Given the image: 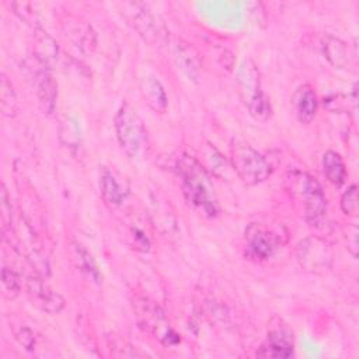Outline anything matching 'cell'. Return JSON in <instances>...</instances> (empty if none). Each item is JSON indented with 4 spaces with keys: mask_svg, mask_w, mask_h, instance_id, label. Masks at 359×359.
<instances>
[{
    "mask_svg": "<svg viewBox=\"0 0 359 359\" xmlns=\"http://www.w3.org/2000/svg\"><path fill=\"white\" fill-rule=\"evenodd\" d=\"M174 170L181 178L182 194L188 205L205 217H216L220 210L219 201L202 163L188 154H180L175 158Z\"/></svg>",
    "mask_w": 359,
    "mask_h": 359,
    "instance_id": "6da1fadb",
    "label": "cell"
},
{
    "mask_svg": "<svg viewBox=\"0 0 359 359\" xmlns=\"http://www.w3.org/2000/svg\"><path fill=\"white\" fill-rule=\"evenodd\" d=\"M116 139L121 149L132 160H143L150 150L147 129L136 109L123 102L114 118Z\"/></svg>",
    "mask_w": 359,
    "mask_h": 359,
    "instance_id": "7a4b0ae2",
    "label": "cell"
},
{
    "mask_svg": "<svg viewBox=\"0 0 359 359\" xmlns=\"http://www.w3.org/2000/svg\"><path fill=\"white\" fill-rule=\"evenodd\" d=\"M237 93L243 104L257 121L265 122L271 116L269 98L262 91L261 74L252 59L245 57L236 76Z\"/></svg>",
    "mask_w": 359,
    "mask_h": 359,
    "instance_id": "3957f363",
    "label": "cell"
},
{
    "mask_svg": "<svg viewBox=\"0 0 359 359\" xmlns=\"http://www.w3.org/2000/svg\"><path fill=\"white\" fill-rule=\"evenodd\" d=\"M230 163L237 177L245 185L261 184L266 181L272 174L271 163L244 140H231Z\"/></svg>",
    "mask_w": 359,
    "mask_h": 359,
    "instance_id": "277c9868",
    "label": "cell"
},
{
    "mask_svg": "<svg viewBox=\"0 0 359 359\" xmlns=\"http://www.w3.org/2000/svg\"><path fill=\"white\" fill-rule=\"evenodd\" d=\"M292 196L303 205L309 223H317L324 217L327 201L318 181L304 171H293L286 177Z\"/></svg>",
    "mask_w": 359,
    "mask_h": 359,
    "instance_id": "5b68a950",
    "label": "cell"
},
{
    "mask_svg": "<svg viewBox=\"0 0 359 359\" xmlns=\"http://www.w3.org/2000/svg\"><path fill=\"white\" fill-rule=\"evenodd\" d=\"M132 306L137 324L142 330L153 335L165 346L180 342V335L174 331L165 313L157 303L146 297H135Z\"/></svg>",
    "mask_w": 359,
    "mask_h": 359,
    "instance_id": "8992f818",
    "label": "cell"
},
{
    "mask_svg": "<svg viewBox=\"0 0 359 359\" xmlns=\"http://www.w3.org/2000/svg\"><path fill=\"white\" fill-rule=\"evenodd\" d=\"M296 259L304 271L324 273L332 268L334 252L328 241L317 236H309L297 244Z\"/></svg>",
    "mask_w": 359,
    "mask_h": 359,
    "instance_id": "52a82bcc",
    "label": "cell"
},
{
    "mask_svg": "<svg viewBox=\"0 0 359 359\" xmlns=\"http://www.w3.org/2000/svg\"><path fill=\"white\" fill-rule=\"evenodd\" d=\"M123 13L144 42L151 46H160L167 42V29L144 6L139 3H125Z\"/></svg>",
    "mask_w": 359,
    "mask_h": 359,
    "instance_id": "ba28073f",
    "label": "cell"
},
{
    "mask_svg": "<svg viewBox=\"0 0 359 359\" xmlns=\"http://www.w3.org/2000/svg\"><path fill=\"white\" fill-rule=\"evenodd\" d=\"M24 290L34 307L48 314H57L65 307V299L39 276H28L24 280Z\"/></svg>",
    "mask_w": 359,
    "mask_h": 359,
    "instance_id": "9c48e42d",
    "label": "cell"
},
{
    "mask_svg": "<svg viewBox=\"0 0 359 359\" xmlns=\"http://www.w3.org/2000/svg\"><path fill=\"white\" fill-rule=\"evenodd\" d=\"M247 257L250 259H255V261H264L268 259L269 257L273 255V252L278 248L279 240L278 237L259 227V226H251L247 230Z\"/></svg>",
    "mask_w": 359,
    "mask_h": 359,
    "instance_id": "30bf717a",
    "label": "cell"
},
{
    "mask_svg": "<svg viewBox=\"0 0 359 359\" xmlns=\"http://www.w3.org/2000/svg\"><path fill=\"white\" fill-rule=\"evenodd\" d=\"M65 35L83 52L91 53L97 46V35L87 21L76 17H67L62 21Z\"/></svg>",
    "mask_w": 359,
    "mask_h": 359,
    "instance_id": "8fae6325",
    "label": "cell"
},
{
    "mask_svg": "<svg viewBox=\"0 0 359 359\" xmlns=\"http://www.w3.org/2000/svg\"><path fill=\"white\" fill-rule=\"evenodd\" d=\"M34 87L41 111L46 115L53 114L57 100V84L48 69L38 70L34 74Z\"/></svg>",
    "mask_w": 359,
    "mask_h": 359,
    "instance_id": "7c38bea8",
    "label": "cell"
},
{
    "mask_svg": "<svg viewBox=\"0 0 359 359\" xmlns=\"http://www.w3.org/2000/svg\"><path fill=\"white\" fill-rule=\"evenodd\" d=\"M32 52L43 69H52L59 57L57 42L41 27L34 28Z\"/></svg>",
    "mask_w": 359,
    "mask_h": 359,
    "instance_id": "4fadbf2b",
    "label": "cell"
},
{
    "mask_svg": "<svg viewBox=\"0 0 359 359\" xmlns=\"http://www.w3.org/2000/svg\"><path fill=\"white\" fill-rule=\"evenodd\" d=\"M292 105L297 119L302 123H310L314 119L318 107V100L314 88L310 84L299 86L292 97Z\"/></svg>",
    "mask_w": 359,
    "mask_h": 359,
    "instance_id": "5bb4252c",
    "label": "cell"
},
{
    "mask_svg": "<svg viewBox=\"0 0 359 359\" xmlns=\"http://www.w3.org/2000/svg\"><path fill=\"white\" fill-rule=\"evenodd\" d=\"M139 91H140L143 101L149 105L150 109H153L157 114L165 112L167 105H168L167 94H165L163 84L160 83V80L156 76L147 74L143 79H140Z\"/></svg>",
    "mask_w": 359,
    "mask_h": 359,
    "instance_id": "9a60e30c",
    "label": "cell"
},
{
    "mask_svg": "<svg viewBox=\"0 0 359 359\" xmlns=\"http://www.w3.org/2000/svg\"><path fill=\"white\" fill-rule=\"evenodd\" d=\"M174 59L180 69L191 80H198L202 69V59L199 52L192 45H189L187 41L178 39L174 45Z\"/></svg>",
    "mask_w": 359,
    "mask_h": 359,
    "instance_id": "2e32d148",
    "label": "cell"
},
{
    "mask_svg": "<svg viewBox=\"0 0 359 359\" xmlns=\"http://www.w3.org/2000/svg\"><path fill=\"white\" fill-rule=\"evenodd\" d=\"M257 355L261 358H290L293 355L292 335L286 330L271 331Z\"/></svg>",
    "mask_w": 359,
    "mask_h": 359,
    "instance_id": "e0dca14e",
    "label": "cell"
},
{
    "mask_svg": "<svg viewBox=\"0 0 359 359\" xmlns=\"http://www.w3.org/2000/svg\"><path fill=\"white\" fill-rule=\"evenodd\" d=\"M67 255L74 265L76 269H79L81 273L87 275L91 280L100 283L102 280V275L93 258V255L77 241H69L66 245Z\"/></svg>",
    "mask_w": 359,
    "mask_h": 359,
    "instance_id": "ac0fdd59",
    "label": "cell"
},
{
    "mask_svg": "<svg viewBox=\"0 0 359 359\" xmlns=\"http://www.w3.org/2000/svg\"><path fill=\"white\" fill-rule=\"evenodd\" d=\"M100 189H101V196L104 203L111 209H116L122 206L128 195L126 188L119 182L115 174L108 168H104L101 172Z\"/></svg>",
    "mask_w": 359,
    "mask_h": 359,
    "instance_id": "d6986e66",
    "label": "cell"
},
{
    "mask_svg": "<svg viewBox=\"0 0 359 359\" xmlns=\"http://www.w3.org/2000/svg\"><path fill=\"white\" fill-rule=\"evenodd\" d=\"M323 170H324V175L331 184H334L335 187H339L344 184L346 177V170H345L342 157L337 151L328 150L324 153Z\"/></svg>",
    "mask_w": 359,
    "mask_h": 359,
    "instance_id": "ffe728a7",
    "label": "cell"
},
{
    "mask_svg": "<svg viewBox=\"0 0 359 359\" xmlns=\"http://www.w3.org/2000/svg\"><path fill=\"white\" fill-rule=\"evenodd\" d=\"M323 50L331 65L337 67H344L346 65V46L341 39L332 35H327L323 42Z\"/></svg>",
    "mask_w": 359,
    "mask_h": 359,
    "instance_id": "44dd1931",
    "label": "cell"
},
{
    "mask_svg": "<svg viewBox=\"0 0 359 359\" xmlns=\"http://www.w3.org/2000/svg\"><path fill=\"white\" fill-rule=\"evenodd\" d=\"M0 108L4 116H15L18 111V102H17V95L13 88V84L8 81L7 76L1 73L0 79Z\"/></svg>",
    "mask_w": 359,
    "mask_h": 359,
    "instance_id": "7402d4cb",
    "label": "cell"
},
{
    "mask_svg": "<svg viewBox=\"0 0 359 359\" xmlns=\"http://www.w3.org/2000/svg\"><path fill=\"white\" fill-rule=\"evenodd\" d=\"M22 282H21V278L20 275L8 268V266H3L1 269V287H3V294L7 297V299H15L21 289H22Z\"/></svg>",
    "mask_w": 359,
    "mask_h": 359,
    "instance_id": "603a6c76",
    "label": "cell"
},
{
    "mask_svg": "<svg viewBox=\"0 0 359 359\" xmlns=\"http://www.w3.org/2000/svg\"><path fill=\"white\" fill-rule=\"evenodd\" d=\"M341 209L346 216H358V187L351 185L341 196Z\"/></svg>",
    "mask_w": 359,
    "mask_h": 359,
    "instance_id": "cb8c5ba5",
    "label": "cell"
},
{
    "mask_svg": "<svg viewBox=\"0 0 359 359\" xmlns=\"http://www.w3.org/2000/svg\"><path fill=\"white\" fill-rule=\"evenodd\" d=\"M11 7L14 10V14H17L22 21L32 25L34 28L39 27L36 13L32 10L29 3H11Z\"/></svg>",
    "mask_w": 359,
    "mask_h": 359,
    "instance_id": "d4e9b609",
    "label": "cell"
},
{
    "mask_svg": "<svg viewBox=\"0 0 359 359\" xmlns=\"http://www.w3.org/2000/svg\"><path fill=\"white\" fill-rule=\"evenodd\" d=\"M13 332H14V338L20 342V345H22L27 351L34 349L35 335L31 328H28L27 325H20L17 328H13Z\"/></svg>",
    "mask_w": 359,
    "mask_h": 359,
    "instance_id": "484cf974",
    "label": "cell"
}]
</instances>
